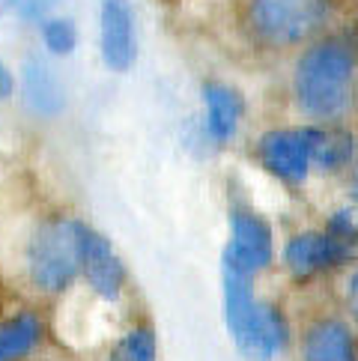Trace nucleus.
Listing matches in <instances>:
<instances>
[{
    "label": "nucleus",
    "instance_id": "nucleus-1",
    "mask_svg": "<svg viewBox=\"0 0 358 361\" xmlns=\"http://www.w3.org/2000/svg\"><path fill=\"white\" fill-rule=\"evenodd\" d=\"M352 72L355 57L350 42L328 36L314 42L296 63L292 93L296 105L314 120H338L352 102Z\"/></svg>",
    "mask_w": 358,
    "mask_h": 361
},
{
    "label": "nucleus",
    "instance_id": "nucleus-2",
    "mask_svg": "<svg viewBox=\"0 0 358 361\" xmlns=\"http://www.w3.org/2000/svg\"><path fill=\"white\" fill-rule=\"evenodd\" d=\"M224 319L236 350L248 361H272L287 343V319L254 295L245 275L224 269Z\"/></svg>",
    "mask_w": 358,
    "mask_h": 361
},
{
    "label": "nucleus",
    "instance_id": "nucleus-3",
    "mask_svg": "<svg viewBox=\"0 0 358 361\" xmlns=\"http://www.w3.org/2000/svg\"><path fill=\"white\" fill-rule=\"evenodd\" d=\"M84 230L87 224L75 218H51L36 227L27 245V272L36 290L54 295L81 275Z\"/></svg>",
    "mask_w": 358,
    "mask_h": 361
},
{
    "label": "nucleus",
    "instance_id": "nucleus-4",
    "mask_svg": "<svg viewBox=\"0 0 358 361\" xmlns=\"http://www.w3.org/2000/svg\"><path fill=\"white\" fill-rule=\"evenodd\" d=\"M331 0H245L242 18L257 42L268 48L299 45L328 21Z\"/></svg>",
    "mask_w": 358,
    "mask_h": 361
},
{
    "label": "nucleus",
    "instance_id": "nucleus-5",
    "mask_svg": "<svg viewBox=\"0 0 358 361\" xmlns=\"http://www.w3.org/2000/svg\"><path fill=\"white\" fill-rule=\"evenodd\" d=\"M358 254V227L350 215H338L331 221V230H308L287 242L284 263L292 278L308 281L347 263Z\"/></svg>",
    "mask_w": 358,
    "mask_h": 361
},
{
    "label": "nucleus",
    "instance_id": "nucleus-6",
    "mask_svg": "<svg viewBox=\"0 0 358 361\" xmlns=\"http://www.w3.org/2000/svg\"><path fill=\"white\" fill-rule=\"evenodd\" d=\"M275 245L272 227L251 209H233L230 215V242L224 248V269L236 275H257L272 263Z\"/></svg>",
    "mask_w": 358,
    "mask_h": 361
},
{
    "label": "nucleus",
    "instance_id": "nucleus-7",
    "mask_svg": "<svg viewBox=\"0 0 358 361\" xmlns=\"http://www.w3.org/2000/svg\"><path fill=\"white\" fill-rule=\"evenodd\" d=\"M257 159L266 173L287 185H302L311 171V147L304 128H272L257 140Z\"/></svg>",
    "mask_w": 358,
    "mask_h": 361
},
{
    "label": "nucleus",
    "instance_id": "nucleus-8",
    "mask_svg": "<svg viewBox=\"0 0 358 361\" xmlns=\"http://www.w3.org/2000/svg\"><path fill=\"white\" fill-rule=\"evenodd\" d=\"M99 51L111 72H129L137 57L135 12L129 0H101L99 6Z\"/></svg>",
    "mask_w": 358,
    "mask_h": 361
},
{
    "label": "nucleus",
    "instance_id": "nucleus-9",
    "mask_svg": "<svg viewBox=\"0 0 358 361\" xmlns=\"http://www.w3.org/2000/svg\"><path fill=\"white\" fill-rule=\"evenodd\" d=\"M81 275L90 283V290L101 295L105 302H117L125 287V266L117 257V251H113V245L90 227L84 230Z\"/></svg>",
    "mask_w": 358,
    "mask_h": 361
},
{
    "label": "nucleus",
    "instance_id": "nucleus-10",
    "mask_svg": "<svg viewBox=\"0 0 358 361\" xmlns=\"http://www.w3.org/2000/svg\"><path fill=\"white\" fill-rule=\"evenodd\" d=\"M203 108H206V135L215 144H227L233 140L236 128L242 123V114H245V102L230 84L221 81H209L203 84Z\"/></svg>",
    "mask_w": 358,
    "mask_h": 361
},
{
    "label": "nucleus",
    "instance_id": "nucleus-11",
    "mask_svg": "<svg viewBox=\"0 0 358 361\" xmlns=\"http://www.w3.org/2000/svg\"><path fill=\"white\" fill-rule=\"evenodd\" d=\"M21 90H24V102H27V108L36 114V117H57V114L63 111V105H66L60 78L54 75V69L39 57L24 60Z\"/></svg>",
    "mask_w": 358,
    "mask_h": 361
},
{
    "label": "nucleus",
    "instance_id": "nucleus-12",
    "mask_svg": "<svg viewBox=\"0 0 358 361\" xmlns=\"http://www.w3.org/2000/svg\"><path fill=\"white\" fill-rule=\"evenodd\" d=\"M302 358L304 361H358V350L343 322L319 319L304 331Z\"/></svg>",
    "mask_w": 358,
    "mask_h": 361
},
{
    "label": "nucleus",
    "instance_id": "nucleus-13",
    "mask_svg": "<svg viewBox=\"0 0 358 361\" xmlns=\"http://www.w3.org/2000/svg\"><path fill=\"white\" fill-rule=\"evenodd\" d=\"M42 341V322L36 314H16L0 322V361H18L30 355Z\"/></svg>",
    "mask_w": 358,
    "mask_h": 361
},
{
    "label": "nucleus",
    "instance_id": "nucleus-14",
    "mask_svg": "<svg viewBox=\"0 0 358 361\" xmlns=\"http://www.w3.org/2000/svg\"><path fill=\"white\" fill-rule=\"evenodd\" d=\"M311 147V164H323L328 171L347 164L352 156V137L340 128H304Z\"/></svg>",
    "mask_w": 358,
    "mask_h": 361
},
{
    "label": "nucleus",
    "instance_id": "nucleus-15",
    "mask_svg": "<svg viewBox=\"0 0 358 361\" xmlns=\"http://www.w3.org/2000/svg\"><path fill=\"white\" fill-rule=\"evenodd\" d=\"M108 361H159V341L149 326H135L125 331L111 350Z\"/></svg>",
    "mask_w": 358,
    "mask_h": 361
},
{
    "label": "nucleus",
    "instance_id": "nucleus-16",
    "mask_svg": "<svg viewBox=\"0 0 358 361\" xmlns=\"http://www.w3.org/2000/svg\"><path fill=\"white\" fill-rule=\"evenodd\" d=\"M42 42L51 54L66 57L78 45V30L69 18H42Z\"/></svg>",
    "mask_w": 358,
    "mask_h": 361
},
{
    "label": "nucleus",
    "instance_id": "nucleus-17",
    "mask_svg": "<svg viewBox=\"0 0 358 361\" xmlns=\"http://www.w3.org/2000/svg\"><path fill=\"white\" fill-rule=\"evenodd\" d=\"M57 0H0V16L18 18V21H42Z\"/></svg>",
    "mask_w": 358,
    "mask_h": 361
},
{
    "label": "nucleus",
    "instance_id": "nucleus-18",
    "mask_svg": "<svg viewBox=\"0 0 358 361\" xmlns=\"http://www.w3.org/2000/svg\"><path fill=\"white\" fill-rule=\"evenodd\" d=\"M12 90H16V81H12V72L4 66V60H0V99H9Z\"/></svg>",
    "mask_w": 358,
    "mask_h": 361
},
{
    "label": "nucleus",
    "instance_id": "nucleus-19",
    "mask_svg": "<svg viewBox=\"0 0 358 361\" xmlns=\"http://www.w3.org/2000/svg\"><path fill=\"white\" fill-rule=\"evenodd\" d=\"M347 305H350L352 317L358 319V272L350 278V287H347Z\"/></svg>",
    "mask_w": 358,
    "mask_h": 361
}]
</instances>
